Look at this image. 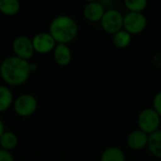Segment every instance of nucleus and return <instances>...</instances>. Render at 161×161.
Wrapping results in <instances>:
<instances>
[{
    "label": "nucleus",
    "instance_id": "1",
    "mask_svg": "<svg viewBox=\"0 0 161 161\" xmlns=\"http://www.w3.org/2000/svg\"><path fill=\"white\" fill-rule=\"evenodd\" d=\"M29 61L9 56L1 61L0 76L8 86L18 87L24 85L30 76Z\"/></svg>",
    "mask_w": 161,
    "mask_h": 161
},
{
    "label": "nucleus",
    "instance_id": "2",
    "mask_svg": "<svg viewBox=\"0 0 161 161\" xmlns=\"http://www.w3.org/2000/svg\"><path fill=\"white\" fill-rule=\"evenodd\" d=\"M48 32L57 43L68 44L77 37L78 25L72 16L59 14L54 17L50 22Z\"/></svg>",
    "mask_w": 161,
    "mask_h": 161
},
{
    "label": "nucleus",
    "instance_id": "3",
    "mask_svg": "<svg viewBox=\"0 0 161 161\" xmlns=\"http://www.w3.org/2000/svg\"><path fill=\"white\" fill-rule=\"evenodd\" d=\"M137 124L140 130L147 135H151L160 129L161 118L153 108H147L139 113Z\"/></svg>",
    "mask_w": 161,
    "mask_h": 161
},
{
    "label": "nucleus",
    "instance_id": "4",
    "mask_svg": "<svg viewBox=\"0 0 161 161\" xmlns=\"http://www.w3.org/2000/svg\"><path fill=\"white\" fill-rule=\"evenodd\" d=\"M16 115L26 118L33 115L38 109V100L30 93H23L14 99L12 105Z\"/></svg>",
    "mask_w": 161,
    "mask_h": 161
},
{
    "label": "nucleus",
    "instance_id": "5",
    "mask_svg": "<svg viewBox=\"0 0 161 161\" xmlns=\"http://www.w3.org/2000/svg\"><path fill=\"white\" fill-rule=\"evenodd\" d=\"M100 25L106 33L114 35L115 33L123 29L124 15L121 13L120 10L110 8L108 9H106L100 21Z\"/></svg>",
    "mask_w": 161,
    "mask_h": 161
},
{
    "label": "nucleus",
    "instance_id": "6",
    "mask_svg": "<svg viewBox=\"0 0 161 161\" xmlns=\"http://www.w3.org/2000/svg\"><path fill=\"white\" fill-rule=\"evenodd\" d=\"M148 25V20L142 12H127L124 15L123 29L130 35L142 33Z\"/></svg>",
    "mask_w": 161,
    "mask_h": 161
},
{
    "label": "nucleus",
    "instance_id": "7",
    "mask_svg": "<svg viewBox=\"0 0 161 161\" xmlns=\"http://www.w3.org/2000/svg\"><path fill=\"white\" fill-rule=\"evenodd\" d=\"M11 49L13 56L27 61L33 58L35 53L31 39L25 35H20L14 38L11 44Z\"/></svg>",
    "mask_w": 161,
    "mask_h": 161
},
{
    "label": "nucleus",
    "instance_id": "8",
    "mask_svg": "<svg viewBox=\"0 0 161 161\" xmlns=\"http://www.w3.org/2000/svg\"><path fill=\"white\" fill-rule=\"evenodd\" d=\"M34 51L38 54L43 55L53 52L57 42L49 32H39L31 39Z\"/></svg>",
    "mask_w": 161,
    "mask_h": 161
},
{
    "label": "nucleus",
    "instance_id": "9",
    "mask_svg": "<svg viewBox=\"0 0 161 161\" xmlns=\"http://www.w3.org/2000/svg\"><path fill=\"white\" fill-rule=\"evenodd\" d=\"M105 11L106 8L99 1H89L83 8L84 18L91 23L100 22Z\"/></svg>",
    "mask_w": 161,
    "mask_h": 161
},
{
    "label": "nucleus",
    "instance_id": "10",
    "mask_svg": "<svg viewBox=\"0 0 161 161\" xmlns=\"http://www.w3.org/2000/svg\"><path fill=\"white\" fill-rule=\"evenodd\" d=\"M148 139H149V135H147L146 133H144L143 131L138 128L131 131L127 135L126 144L129 147V149L133 151H141L147 147Z\"/></svg>",
    "mask_w": 161,
    "mask_h": 161
},
{
    "label": "nucleus",
    "instance_id": "11",
    "mask_svg": "<svg viewBox=\"0 0 161 161\" xmlns=\"http://www.w3.org/2000/svg\"><path fill=\"white\" fill-rule=\"evenodd\" d=\"M52 53L55 62L59 66H67L72 61V50L68 46V44L57 43Z\"/></svg>",
    "mask_w": 161,
    "mask_h": 161
},
{
    "label": "nucleus",
    "instance_id": "12",
    "mask_svg": "<svg viewBox=\"0 0 161 161\" xmlns=\"http://www.w3.org/2000/svg\"><path fill=\"white\" fill-rule=\"evenodd\" d=\"M100 161H126V157L121 148L109 146L103 151Z\"/></svg>",
    "mask_w": 161,
    "mask_h": 161
},
{
    "label": "nucleus",
    "instance_id": "13",
    "mask_svg": "<svg viewBox=\"0 0 161 161\" xmlns=\"http://www.w3.org/2000/svg\"><path fill=\"white\" fill-rule=\"evenodd\" d=\"M14 99L13 92L9 87L6 85H0V113L12 107Z\"/></svg>",
    "mask_w": 161,
    "mask_h": 161
},
{
    "label": "nucleus",
    "instance_id": "14",
    "mask_svg": "<svg viewBox=\"0 0 161 161\" xmlns=\"http://www.w3.org/2000/svg\"><path fill=\"white\" fill-rule=\"evenodd\" d=\"M147 148L154 157L161 160V128L149 135Z\"/></svg>",
    "mask_w": 161,
    "mask_h": 161
},
{
    "label": "nucleus",
    "instance_id": "15",
    "mask_svg": "<svg viewBox=\"0 0 161 161\" xmlns=\"http://www.w3.org/2000/svg\"><path fill=\"white\" fill-rule=\"evenodd\" d=\"M18 145V137L12 131H6L0 137V148L11 151Z\"/></svg>",
    "mask_w": 161,
    "mask_h": 161
},
{
    "label": "nucleus",
    "instance_id": "16",
    "mask_svg": "<svg viewBox=\"0 0 161 161\" xmlns=\"http://www.w3.org/2000/svg\"><path fill=\"white\" fill-rule=\"evenodd\" d=\"M21 8L18 0H0V12L7 16L16 15Z\"/></svg>",
    "mask_w": 161,
    "mask_h": 161
},
{
    "label": "nucleus",
    "instance_id": "17",
    "mask_svg": "<svg viewBox=\"0 0 161 161\" xmlns=\"http://www.w3.org/2000/svg\"><path fill=\"white\" fill-rule=\"evenodd\" d=\"M132 42V35H130L125 30L122 29L115 33L112 37L113 45L119 49H125L129 46Z\"/></svg>",
    "mask_w": 161,
    "mask_h": 161
},
{
    "label": "nucleus",
    "instance_id": "18",
    "mask_svg": "<svg viewBox=\"0 0 161 161\" xmlns=\"http://www.w3.org/2000/svg\"><path fill=\"white\" fill-rule=\"evenodd\" d=\"M124 4L128 12H142L148 6L146 0H125Z\"/></svg>",
    "mask_w": 161,
    "mask_h": 161
},
{
    "label": "nucleus",
    "instance_id": "19",
    "mask_svg": "<svg viewBox=\"0 0 161 161\" xmlns=\"http://www.w3.org/2000/svg\"><path fill=\"white\" fill-rule=\"evenodd\" d=\"M153 108L161 118V91L157 92L153 98Z\"/></svg>",
    "mask_w": 161,
    "mask_h": 161
},
{
    "label": "nucleus",
    "instance_id": "20",
    "mask_svg": "<svg viewBox=\"0 0 161 161\" xmlns=\"http://www.w3.org/2000/svg\"><path fill=\"white\" fill-rule=\"evenodd\" d=\"M0 161H14V157L11 152L0 148Z\"/></svg>",
    "mask_w": 161,
    "mask_h": 161
},
{
    "label": "nucleus",
    "instance_id": "21",
    "mask_svg": "<svg viewBox=\"0 0 161 161\" xmlns=\"http://www.w3.org/2000/svg\"><path fill=\"white\" fill-rule=\"evenodd\" d=\"M29 68H30V72H37L39 70V64L37 62H29Z\"/></svg>",
    "mask_w": 161,
    "mask_h": 161
},
{
    "label": "nucleus",
    "instance_id": "22",
    "mask_svg": "<svg viewBox=\"0 0 161 161\" xmlns=\"http://www.w3.org/2000/svg\"><path fill=\"white\" fill-rule=\"evenodd\" d=\"M4 132H5V124H4L3 120L0 118V137Z\"/></svg>",
    "mask_w": 161,
    "mask_h": 161
},
{
    "label": "nucleus",
    "instance_id": "23",
    "mask_svg": "<svg viewBox=\"0 0 161 161\" xmlns=\"http://www.w3.org/2000/svg\"><path fill=\"white\" fill-rule=\"evenodd\" d=\"M1 61H2V60H0V65H1Z\"/></svg>",
    "mask_w": 161,
    "mask_h": 161
},
{
    "label": "nucleus",
    "instance_id": "24",
    "mask_svg": "<svg viewBox=\"0 0 161 161\" xmlns=\"http://www.w3.org/2000/svg\"><path fill=\"white\" fill-rule=\"evenodd\" d=\"M158 161H161V160H158Z\"/></svg>",
    "mask_w": 161,
    "mask_h": 161
}]
</instances>
